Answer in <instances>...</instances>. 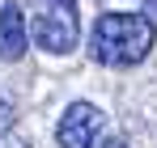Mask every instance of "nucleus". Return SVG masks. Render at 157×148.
Returning a JSON list of instances; mask_svg holds the SVG:
<instances>
[{
  "instance_id": "1",
  "label": "nucleus",
  "mask_w": 157,
  "mask_h": 148,
  "mask_svg": "<svg viewBox=\"0 0 157 148\" xmlns=\"http://www.w3.org/2000/svg\"><path fill=\"white\" fill-rule=\"evenodd\" d=\"M157 30L140 13H102L89 34V55L106 68H132L153 51Z\"/></svg>"
},
{
  "instance_id": "6",
  "label": "nucleus",
  "mask_w": 157,
  "mask_h": 148,
  "mask_svg": "<svg viewBox=\"0 0 157 148\" xmlns=\"http://www.w3.org/2000/svg\"><path fill=\"white\" fill-rule=\"evenodd\" d=\"M102 148H128V144H123V140H106Z\"/></svg>"
},
{
  "instance_id": "4",
  "label": "nucleus",
  "mask_w": 157,
  "mask_h": 148,
  "mask_svg": "<svg viewBox=\"0 0 157 148\" xmlns=\"http://www.w3.org/2000/svg\"><path fill=\"white\" fill-rule=\"evenodd\" d=\"M26 43H30V30H26L21 9H17L13 0L0 4V55H4V59H21V55H26Z\"/></svg>"
},
{
  "instance_id": "2",
  "label": "nucleus",
  "mask_w": 157,
  "mask_h": 148,
  "mask_svg": "<svg viewBox=\"0 0 157 148\" xmlns=\"http://www.w3.org/2000/svg\"><path fill=\"white\" fill-rule=\"evenodd\" d=\"M30 34L47 55H68L81 38L77 21V0H34V17H30Z\"/></svg>"
},
{
  "instance_id": "3",
  "label": "nucleus",
  "mask_w": 157,
  "mask_h": 148,
  "mask_svg": "<svg viewBox=\"0 0 157 148\" xmlns=\"http://www.w3.org/2000/svg\"><path fill=\"white\" fill-rule=\"evenodd\" d=\"M102 127H106V114L98 110V106L72 102V106L64 110L59 127H55V140H59V148H98Z\"/></svg>"
},
{
  "instance_id": "7",
  "label": "nucleus",
  "mask_w": 157,
  "mask_h": 148,
  "mask_svg": "<svg viewBox=\"0 0 157 148\" xmlns=\"http://www.w3.org/2000/svg\"><path fill=\"white\" fill-rule=\"evenodd\" d=\"M4 148H30V144H26V140H9Z\"/></svg>"
},
{
  "instance_id": "5",
  "label": "nucleus",
  "mask_w": 157,
  "mask_h": 148,
  "mask_svg": "<svg viewBox=\"0 0 157 148\" xmlns=\"http://www.w3.org/2000/svg\"><path fill=\"white\" fill-rule=\"evenodd\" d=\"M13 119H17V110H13V102L0 93V135H9L13 131Z\"/></svg>"
}]
</instances>
